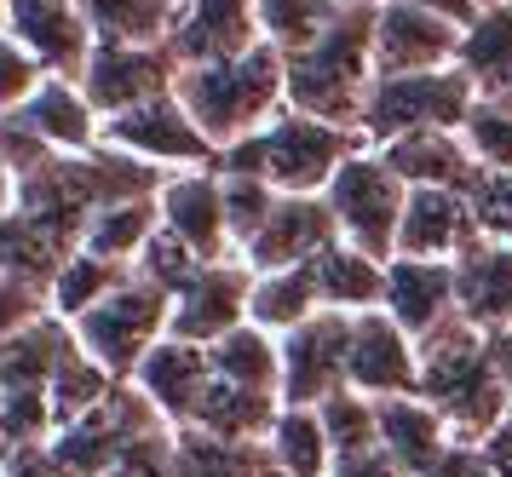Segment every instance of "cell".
<instances>
[{
  "label": "cell",
  "mask_w": 512,
  "mask_h": 477,
  "mask_svg": "<svg viewBox=\"0 0 512 477\" xmlns=\"http://www.w3.org/2000/svg\"><path fill=\"white\" fill-rule=\"evenodd\" d=\"M282 64H288V110L357 133L374 92V0H346L323 35L300 52H282Z\"/></svg>",
  "instance_id": "1"
},
{
  "label": "cell",
  "mask_w": 512,
  "mask_h": 477,
  "mask_svg": "<svg viewBox=\"0 0 512 477\" xmlns=\"http://www.w3.org/2000/svg\"><path fill=\"white\" fill-rule=\"evenodd\" d=\"M179 104L196 115V127L213 138V150L225 156L231 144L254 138L271 115L288 110V64L271 41H259L242 58H219V64H185L179 69Z\"/></svg>",
  "instance_id": "2"
},
{
  "label": "cell",
  "mask_w": 512,
  "mask_h": 477,
  "mask_svg": "<svg viewBox=\"0 0 512 477\" xmlns=\"http://www.w3.org/2000/svg\"><path fill=\"white\" fill-rule=\"evenodd\" d=\"M420 397L466 443H484L489 432L507 426V414H512V391L495 374L489 334H478L461 317L449 322V328H438L432 340H420Z\"/></svg>",
  "instance_id": "3"
},
{
  "label": "cell",
  "mask_w": 512,
  "mask_h": 477,
  "mask_svg": "<svg viewBox=\"0 0 512 477\" xmlns=\"http://www.w3.org/2000/svg\"><path fill=\"white\" fill-rule=\"evenodd\" d=\"M357 150H363V133L334 127V121H317V115H305V110H282L254 138L231 144L219 156V173L265 179L277 196H323L328 184H334V173Z\"/></svg>",
  "instance_id": "4"
},
{
  "label": "cell",
  "mask_w": 512,
  "mask_h": 477,
  "mask_svg": "<svg viewBox=\"0 0 512 477\" xmlns=\"http://www.w3.org/2000/svg\"><path fill=\"white\" fill-rule=\"evenodd\" d=\"M472 110H478V92L455 64L415 69V75H374L357 133H363V144L380 150V144H397V138L415 133H461Z\"/></svg>",
  "instance_id": "5"
},
{
  "label": "cell",
  "mask_w": 512,
  "mask_h": 477,
  "mask_svg": "<svg viewBox=\"0 0 512 477\" xmlns=\"http://www.w3.org/2000/svg\"><path fill=\"white\" fill-rule=\"evenodd\" d=\"M167 322H173V294L156 288V282H144V276H127L116 294H104L70 328L116 380H133L144 357L167 340Z\"/></svg>",
  "instance_id": "6"
},
{
  "label": "cell",
  "mask_w": 512,
  "mask_h": 477,
  "mask_svg": "<svg viewBox=\"0 0 512 477\" xmlns=\"http://www.w3.org/2000/svg\"><path fill=\"white\" fill-rule=\"evenodd\" d=\"M328 213L340 242L374 253V259H392L397 253V225H403V202H409V184L392 173V161L380 156L374 144H363L357 156L334 173V184L323 190Z\"/></svg>",
  "instance_id": "7"
},
{
  "label": "cell",
  "mask_w": 512,
  "mask_h": 477,
  "mask_svg": "<svg viewBox=\"0 0 512 477\" xmlns=\"http://www.w3.org/2000/svg\"><path fill=\"white\" fill-rule=\"evenodd\" d=\"M150 426H162V414L150 409V397L133 380H121L93 414H81L47 437V460L58 477H110L116 455Z\"/></svg>",
  "instance_id": "8"
},
{
  "label": "cell",
  "mask_w": 512,
  "mask_h": 477,
  "mask_svg": "<svg viewBox=\"0 0 512 477\" xmlns=\"http://www.w3.org/2000/svg\"><path fill=\"white\" fill-rule=\"evenodd\" d=\"M104 144L121 150V156L144 161L150 173H196V167H219V150L213 138L196 127V115L179 104V92H162L139 110L104 121Z\"/></svg>",
  "instance_id": "9"
},
{
  "label": "cell",
  "mask_w": 512,
  "mask_h": 477,
  "mask_svg": "<svg viewBox=\"0 0 512 477\" xmlns=\"http://www.w3.org/2000/svg\"><path fill=\"white\" fill-rule=\"evenodd\" d=\"M351 322L357 317H346V311H317L282 334V403L323 409L334 391H346Z\"/></svg>",
  "instance_id": "10"
},
{
  "label": "cell",
  "mask_w": 512,
  "mask_h": 477,
  "mask_svg": "<svg viewBox=\"0 0 512 477\" xmlns=\"http://www.w3.org/2000/svg\"><path fill=\"white\" fill-rule=\"evenodd\" d=\"M461 52V18L438 6H409L386 0L374 6V75H415V69H443Z\"/></svg>",
  "instance_id": "11"
},
{
  "label": "cell",
  "mask_w": 512,
  "mask_h": 477,
  "mask_svg": "<svg viewBox=\"0 0 512 477\" xmlns=\"http://www.w3.org/2000/svg\"><path fill=\"white\" fill-rule=\"evenodd\" d=\"M6 35L24 46L47 75H58V81H81L98 52L81 0H12Z\"/></svg>",
  "instance_id": "12"
},
{
  "label": "cell",
  "mask_w": 512,
  "mask_h": 477,
  "mask_svg": "<svg viewBox=\"0 0 512 477\" xmlns=\"http://www.w3.org/2000/svg\"><path fill=\"white\" fill-rule=\"evenodd\" d=\"M156 207H162V230L179 236L202 265L236 259L231 219H225V184L219 167H196V173H167L156 184Z\"/></svg>",
  "instance_id": "13"
},
{
  "label": "cell",
  "mask_w": 512,
  "mask_h": 477,
  "mask_svg": "<svg viewBox=\"0 0 512 477\" xmlns=\"http://www.w3.org/2000/svg\"><path fill=\"white\" fill-rule=\"evenodd\" d=\"M346 386L386 403L420 391V340L403 334L386 311H363L351 322V357H346Z\"/></svg>",
  "instance_id": "14"
},
{
  "label": "cell",
  "mask_w": 512,
  "mask_h": 477,
  "mask_svg": "<svg viewBox=\"0 0 512 477\" xmlns=\"http://www.w3.org/2000/svg\"><path fill=\"white\" fill-rule=\"evenodd\" d=\"M173 81H179V58L167 46H98L87 75H81V87L104 121L173 92Z\"/></svg>",
  "instance_id": "15"
},
{
  "label": "cell",
  "mask_w": 512,
  "mask_h": 477,
  "mask_svg": "<svg viewBox=\"0 0 512 477\" xmlns=\"http://www.w3.org/2000/svg\"><path fill=\"white\" fill-rule=\"evenodd\" d=\"M248 294H254V271H248L242 259L202 265V271L173 294V322H167V334L196 340V345L225 340L231 328L248 322Z\"/></svg>",
  "instance_id": "16"
},
{
  "label": "cell",
  "mask_w": 512,
  "mask_h": 477,
  "mask_svg": "<svg viewBox=\"0 0 512 477\" xmlns=\"http://www.w3.org/2000/svg\"><path fill=\"white\" fill-rule=\"evenodd\" d=\"M334 242H340V230H334V213H328L323 196H277L271 219L254 230V242L236 259L254 276L259 271H300V265H311Z\"/></svg>",
  "instance_id": "17"
},
{
  "label": "cell",
  "mask_w": 512,
  "mask_h": 477,
  "mask_svg": "<svg viewBox=\"0 0 512 477\" xmlns=\"http://www.w3.org/2000/svg\"><path fill=\"white\" fill-rule=\"evenodd\" d=\"M265 41L259 23V0H179V23L167 52L185 64H219V58H242Z\"/></svg>",
  "instance_id": "18"
},
{
  "label": "cell",
  "mask_w": 512,
  "mask_h": 477,
  "mask_svg": "<svg viewBox=\"0 0 512 477\" xmlns=\"http://www.w3.org/2000/svg\"><path fill=\"white\" fill-rule=\"evenodd\" d=\"M380 311L403 328V334H415V340H432L438 328L461 317V305H455V265L449 259H409V253H392L386 259V299H380Z\"/></svg>",
  "instance_id": "19"
},
{
  "label": "cell",
  "mask_w": 512,
  "mask_h": 477,
  "mask_svg": "<svg viewBox=\"0 0 512 477\" xmlns=\"http://www.w3.org/2000/svg\"><path fill=\"white\" fill-rule=\"evenodd\" d=\"M133 386L150 397V409L162 414L167 426H190V420L202 414V403H208V391H213V357H208V345L167 334V340L139 363Z\"/></svg>",
  "instance_id": "20"
},
{
  "label": "cell",
  "mask_w": 512,
  "mask_h": 477,
  "mask_svg": "<svg viewBox=\"0 0 512 477\" xmlns=\"http://www.w3.org/2000/svg\"><path fill=\"white\" fill-rule=\"evenodd\" d=\"M12 121L29 138H41L52 156H93L98 144H104V115L93 110L87 87L81 81H58V75H47L35 87V98Z\"/></svg>",
  "instance_id": "21"
},
{
  "label": "cell",
  "mask_w": 512,
  "mask_h": 477,
  "mask_svg": "<svg viewBox=\"0 0 512 477\" xmlns=\"http://www.w3.org/2000/svg\"><path fill=\"white\" fill-rule=\"evenodd\" d=\"M455 305H461V322H472L478 334H495V328H512V242H466L455 259Z\"/></svg>",
  "instance_id": "22"
},
{
  "label": "cell",
  "mask_w": 512,
  "mask_h": 477,
  "mask_svg": "<svg viewBox=\"0 0 512 477\" xmlns=\"http://www.w3.org/2000/svg\"><path fill=\"white\" fill-rule=\"evenodd\" d=\"M466 242H478V219L466 190H409L403 225H397V253L409 259H455Z\"/></svg>",
  "instance_id": "23"
},
{
  "label": "cell",
  "mask_w": 512,
  "mask_h": 477,
  "mask_svg": "<svg viewBox=\"0 0 512 477\" xmlns=\"http://www.w3.org/2000/svg\"><path fill=\"white\" fill-rule=\"evenodd\" d=\"M455 69L472 81L484 104H512V0H484L461 23Z\"/></svg>",
  "instance_id": "24"
},
{
  "label": "cell",
  "mask_w": 512,
  "mask_h": 477,
  "mask_svg": "<svg viewBox=\"0 0 512 477\" xmlns=\"http://www.w3.org/2000/svg\"><path fill=\"white\" fill-rule=\"evenodd\" d=\"M449 443H455L449 420H443L420 391H409V397H386V403H380V449H386L409 477L432 472V466L449 455Z\"/></svg>",
  "instance_id": "25"
},
{
  "label": "cell",
  "mask_w": 512,
  "mask_h": 477,
  "mask_svg": "<svg viewBox=\"0 0 512 477\" xmlns=\"http://www.w3.org/2000/svg\"><path fill=\"white\" fill-rule=\"evenodd\" d=\"M380 156L392 161V173L409 190H472L478 179V156L466 150L461 133H415L380 144Z\"/></svg>",
  "instance_id": "26"
},
{
  "label": "cell",
  "mask_w": 512,
  "mask_h": 477,
  "mask_svg": "<svg viewBox=\"0 0 512 477\" xmlns=\"http://www.w3.org/2000/svg\"><path fill=\"white\" fill-rule=\"evenodd\" d=\"M311 282H317L323 311L363 317V311H380V299H386V259L351 248V242H334L311 259Z\"/></svg>",
  "instance_id": "27"
},
{
  "label": "cell",
  "mask_w": 512,
  "mask_h": 477,
  "mask_svg": "<svg viewBox=\"0 0 512 477\" xmlns=\"http://www.w3.org/2000/svg\"><path fill=\"white\" fill-rule=\"evenodd\" d=\"M70 345H75V328L64 317L47 311L41 322H29L18 340L0 345V391H47Z\"/></svg>",
  "instance_id": "28"
},
{
  "label": "cell",
  "mask_w": 512,
  "mask_h": 477,
  "mask_svg": "<svg viewBox=\"0 0 512 477\" xmlns=\"http://www.w3.org/2000/svg\"><path fill=\"white\" fill-rule=\"evenodd\" d=\"M162 230V207H156V190L150 196H121V202H104L81 230V248L104 253L116 265H139V253L150 248V236Z\"/></svg>",
  "instance_id": "29"
},
{
  "label": "cell",
  "mask_w": 512,
  "mask_h": 477,
  "mask_svg": "<svg viewBox=\"0 0 512 477\" xmlns=\"http://www.w3.org/2000/svg\"><path fill=\"white\" fill-rule=\"evenodd\" d=\"M265 455H271L277 477H328L334 472V443H328L323 414L300 409V403H282L277 426L265 432Z\"/></svg>",
  "instance_id": "30"
},
{
  "label": "cell",
  "mask_w": 512,
  "mask_h": 477,
  "mask_svg": "<svg viewBox=\"0 0 512 477\" xmlns=\"http://www.w3.org/2000/svg\"><path fill=\"white\" fill-rule=\"evenodd\" d=\"M98 46H167L179 0H81Z\"/></svg>",
  "instance_id": "31"
},
{
  "label": "cell",
  "mask_w": 512,
  "mask_h": 477,
  "mask_svg": "<svg viewBox=\"0 0 512 477\" xmlns=\"http://www.w3.org/2000/svg\"><path fill=\"white\" fill-rule=\"evenodd\" d=\"M282 414V391H254V386H225L213 380L202 414L190 420L196 432H213V437H236V443H265V432L277 426Z\"/></svg>",
  "instance_id": "32"
},
{
  "label": "cell",
  "mask_w": 512,
  "mask_h": 477,
  "mask_svg": "<svg viewBox=\"0 0 512 477\" xmlns=\"http://www.w3.org/2000/svg\"><path fill=\"white\" fill-rule=\"evenodd\" d=\"M208 357H213V380H225V386L282 391V340L254 328V322H242L225 340H213Z\"/></svg>",
  "instance_id": "33"
},
{
  "label": "cell",
  "mask_w": 512,
  "mask_h": 477,
  "mask_svg": "<svg viewBox=\"0 0 512 477\" xmlns=\"http://www.w3.org/2000/svg\"><path fill=\"white\" fill-rule=\"evenodd\" d=\"M127 276H133V265H116V259H104V253L75 248L70 259H64L58 271H52V282H47V305H52V317L81 322L104 294H116Z\"/></svg>",
  "instance_id": "34"
},
{
  "label": "cell",
  "mask_w": 512,
  "mask_h": 477,
  "mask_svg": "<svg viewBox=\"0 0 512 477\" xmlns=\"http://www.w3.org/2000/svg\"><path fill=\"white\" fill-rule=\"evenodd\" d=\"M323 299H317V282H311V265L300 271H259L254 276V294H248V322L265 328V334H288L300 328L305 317H317Z\"/></svg>",
  "instance_id": "35"
},
{
  "label": "cell",
  "mask_w": 512,
  "mask_h": 477,
  "mask_svg": "<svg viewBox=\"0 0 512 477\" xmlns=\"http://www.w3.org/2000/svg\"><path fill=\"white\" fill-rule=\"evenodd\" d=\"M179 477H277L265 443H236L196 426H179Z\"/></svg>",
  "instance_id": "36"
},
{
  "label": "cell",
  "mask_w": 512,
  "mask_h": 477,
  "mask_svg": "<svg viewBox=\"0 0 512 477\" xmlns=\"http://www.w3.org/2000/svg\"><path fill=\"white\" fill-rule=\"evenodd\" d=\"M116 386H121L116 374H110V368L98 363L87 345L75 340L70 351H64L58 374H52V386H47V397H52V420H58V426H70V420H81V414H93Z\"/></svg>",
  "instance_id": "37"
},
{
  "label": "cell",
  "mask_w": 512,
  "mask_h": 477,
  "mask_svg": "<svg viewBox=\"0 0 512 477\" xmlns=\"http://www.w3.org/2000/svg\"><path fill=\"white\" fill-rule=\"evenodd\" d=\"M323 426H328V443H334V460L346 455H363V449H380V403L363 397V391H334L323 409Z\"/></svg>",
  "instance_id": "38"
},
{
  "label": "cell",
  "mask_w": 512,
  "mask_h": 477,
  "mask_svg": "<svg viewBox=\"0 0 512 477\" xmlns=\"http://www.w3.org/2000/svg\"><path fill=\"white\" fill-rule=\"evenodd\" d=\"M340 6L346 0H259V23H265V41L277 52H300L334 23Z\"/></svg>",
  "instance_id": "39"
},
{
  "label": "cell",
  "mask_w": 512,
  "mask_h": 477,
  "mask_svg": "<svg viewBox=\"0 0 512 477\" xmlns=\"http://www.w3.org/2000/svg\"><path fill=\"white\" fill-rule=\"evenodd\" d=\"M225 184V219H231V242L236 253L254 242V230L271 219V207H277V190L265 179H248V173H219Z\"/></svg>",
  "instance_id": "40"
},
{
  "label": "cell",
  "mask_w": 512,
  "mask_h": 477,
  "mask_svg": "<svg viewBox=\"0 0 512 477\" xmlns=\"http://www.w3.org/2000/svg\"><path fill=\"white\" fill-rule=\"evenodd\" d=\"M466 150L478 156V167H495V173H512V104H484L466 115Z\"/></svg>",
  "instance_id": "41"
},
{
  "label": "cell",
  "mask_w": 512,
  "mask_h": 477,
  "mask_svg": "<svg viewBox=\"0 0 512 477\" xmlns=\"http://www.w3.org/2000/svg\"><path fill=\"white\" fill-rule=\"evenodd\" d=\"M110 477H179V426H150L116 455Z\"/></svg>",
  "instance_id": "42"
},
{
  "label": "cell",
  "mask_w": 512,
  "mask_h": 477,
  "mask_svg": "<svg viewBox=\"0 0 512 477\" xmlns=\"http://www.w3.org/2000/svg\"><path fill=\"white\" fill-rule=\"evenodd\" d=\"M466 202H472L478 236H489V242H512V173L478 167V179H472V190H466Z\"/></svg>",
  "instance_id": "43"
},
{
  "label": "cell",
  "mask_w": 512,
  "mask_h": 477,
  "mask_svg": "<svg viewBox=\"0 0 512 477\" xmlns=\"http://www.w3.org/2000/svg\"><path fill=\"white\" fill-rule=\"evenodd\" d=\"M196 271H202V259H196L179 236H167V230H156V236H150V248H144L139 265H133V276L156 282V288H167V294H179Z\"/></svg>",
  "instance_id": "44"
},
{
  "label": "cell",
  "mask_w": 512,
  "mask_h": 477,
  "mask_svg": "<svg viewBox=\"0 0 512 477\" xmlns=\"http://www.w3.org/2000/svg\"><path fill=\"white\" fill-rule=\"evenodd\" d=\"M41 81H47V69L35 64L24 46L0 29V115H18L29 98H35V87H41Z\"/></svg>",
  "instance_id": "45"
},
{
  "label": "cell",
  "mask_w": 512,
  "mask_h": 477,
  "mask_svg": "<svg viewBox=\"0 0 512 477\" xmlns=\"http://www.w3.org/2000/svg\"><path fill=\"white\" fill-rule=\"evenodd\" d=\"M47 311H52V305H47V288H41V282L0 271V345L18 340L29 322H41Z\"/></svg>",
  "instance_id": "46"
},
{
  "label": "cell",
  "mask_w": 512,
  "mask_h": 477,
  "mask_svg": "<svg viewBox=\"0 0 512 477\" xmlns=\"http://www.w3.org/2000/svg\"><path fill=\"white\" fill-rule=\"evenodd\" d=\"M426 477H495V472H489L484 443H466V437H455V443H449V455H443Z\"/></svg>",
  "instance_id": "47"
},
{
  "label": "cell",
  "mask_w": 512,
  "mask_h": 477,
  "mask_svg": "<svg viewBox=\"0 0 512 477\" xmlns=\"http://www.w3.org/2000/svg\"><path fill=\"white\" fill-rule=\"evenodd\" d=\"M328 477H409V472H403L386 449H363V455L334 460V472H328Z\"/></svg>",
  "instance_id": "48"
},
{
  "label": "cell",
  "mask_w": 512,
  "mask_h": 477,
  "mask_svg": "<svg viewBox=\"0 0 512 477\" xmlns=\"http://www.w3.org/2000/svg\"><path fill=\"white\" fill-rule=\"evenodd\" d=\"M484 455H489V472H495V477H512V432H507V426L484 437Z\"/></svg>",
  "instance_id": "49"
},
{
  "label": "cell",
  "mask_w": 512,
  "mask_h": 477,
  "mask_svg": "<svg viewBox=\"0 0 512 477\" xmlns=\"http://www.w3.org/2000/svg\"><path fill=\"white\" fill-rule=\"evenodd\" d=\"M489 357H495V374H501V386L512 391V328H495V334H489Z\"/></svg>",
  "instance_id": "50"
},
{
  "label": "cell",
  "mask_w": 512,
  "mask_h": 477,
  "mask_svg": "<svg viewBox=\"0 0 512 477\" xmlns=\"http://www.w3.org/2000/svg\"><path fill=\"white\" fill-rule=\"evenodd\" d=\"M18 213V173H12V161H6V150H0V225Z\"/></svg>",
  "instance_id": "51"
},
{
  "label": "cell",
  "mask_w": 512,
  "mask_h": 477,
  "mask_svg": "<svg viewBox=\"0 0 512 477\" xmlns=\"http://www.w3.org/2000/svg\"><path fill=\"white\" fill-rule=\"evenodd\" d=\"M374 6H386V0H374ZM409 6H438V12H449V18H472L478 12V0H409Z\"/></svg>",
  "instance_id": "52"
},
{
  "label": "cell",
  "mask_w": 512,
  "mask_h": 477,
  "mask_svg": "<svg viewBox=\"0 0 512 477\" xmlns=\"http://www.w3.org/2000/svg\"><path fill=\"white\" fill-rule=\"evenodd\" d=\"M6 12H12V0H0V29H6Z\"/></svg>",
  "instance_id": "53"
},
{
  "label": "cell",
  "mask_w": 512,
  "mask_h": 477,
  "mask_svg": "<svg viewBox=\"0 0 512 477\" xmlns=\"http://www.w3.org/2000/svg\"><path fill=\"white\" fill-rule=\"evenodd\" d=\"M6 455H12V449H6V443H0V477H6Z\"/></svg>",
  "instance_id": "54"
},
{
  "label": "cell",
  "mask_w": 512,
  "mask_h": 477,
  "mask_svg": "<svg viewBox=\"0 0 512 477\" xmlns=\"http://www.w3.org/2000/svg\"><path fill=\"white\" fill-rule=\"evenodd\" d=\"M507 432H512V414H507Z\"/></svg>",
  "instance_id": "55"
},
{
  "label": "cell",
  "mask_w": 512,
  "mask_h": 477,
  "mask_svg": "<svg viewBox=\"0 0 512 477\" xmlns=\"http://www.w3.org/2000/svg\"><path fill=\"white\" fill-rule=\"evenodd\" d=\"M478 6H484V0H478Z\"/></svg>",
  "instance_id": "56"
}]
</instances>
